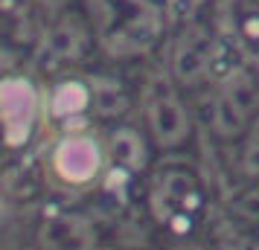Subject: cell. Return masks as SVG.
<instances>
[{
    "label": "cell",
    "instance_id": "obj_4",
    "mask_svg": "<svg viewBox=\"0 0 259 250\" xmlns=\"http://www.w3.org/2000/svg\"><path fill=\"white\" fill-rule=\"evenodd\" d=\"M91 105V90L82 82H61L53 87L50 93V117L56 119H70L76 114H82L84 108Z\"/></svg>",
    "mask_w": 259,
    "mask_h": 250
},
{
    "label": "cell",
    "instance_id": "obj_1",
    "mask_svg": "<svg viewBox=\"0 0 259 250\" xmlns=\"http://www.w3.org/2000/svg\"><path fill=\"white\" fill-rule=\"evenodd\" d=\"M105 172V148L91 131H67L47 155V178L56 189L84 192Z\"/></svg>",
    "mask_w": 259,
    "mask_h": 250
},
{
    "label": "cell",
    "instance_id": "obj_2",
    "mask_svg": "<svg viewBox=\"0 0 259 250\" xmlns=\"http://www.w3.org/2000/svg\"><path fill=\"white\" fill-rule=\"evenodd\" d=\"M41 119L38 87L24 76L0 79V140L9 148H24Z\"/></svg>",
    "mask_w": 259,
    "mask_h": 250
},
{
    "label": "cell",
    "instance_id": "obj_5",
    "mask_svg": "<svg viewBox=\"0 0 259 250\" xmlns=\"http://www.w3.org/2000/svg\"><path fill=\"white\" fill-rule=\"evenodd\" d=\"M152 122H154L157 137H160L166 145H175L178 140L187 134V117H184V111H181V105H178L175 99H160V102H154Z\"/></svg>",
    "mask_w": 259,
    "mask_h": 250
},
{
    "label": "cell",
    "instance_id": "obj_3",
    "mask_svg": "<svg viewBox=\"0 0 259 250\" xmlns=\"http://www.w3.org/2000/svg\"><path fill=\"white\" fill-rule=\"evenodd\" d=\"M96 18L102 15V32L117 29V24H125V38H152L157 32V12L149 0H91Z\"/></svg>",
    "mask_w": 259,
    "mask_h": 250
},
{
    "label": "cell",
    "instance_id": "obj_6",
    "mask_svg": "<svg viewBox=\"0 0 259 250\" xmlns=\"http://www.w3.org/2000/svg\"><path fill=\"white\" fill-rule=\"evenodd\" d=\"M207 49H212V38L204 32V29H189L187 41L181 44V53H178V67H181V76L184 79H192L204 70L207 64Z\"/></svg>",
    "mask_w": 259,
    "mask_h": 250
}]
</instances>
